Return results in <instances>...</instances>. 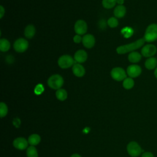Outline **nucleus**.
<instances>
[{
	"instance_id": "nucleus-1",
	"label": "nucleus",
	"mask_w": 157,
	"mask_h": 157,
	"mask_svg": "<svg viewBox=\"0 0 157 157\" xmlns=\"http://www.w3.org/2000/svg\"><path fill=\"white\" fill-rule=\"evenodd\" d=\"M145 40L144 38H140L137 39V40L128 44H125L123 45H120L116 49V51L117 53L118 54H125L128 52H132L137 49L140 48L142 46L144 45Z\"/></svg>"
},
{
	"instance_id": "nucleus-2",
	"label": "nucleus",
	"mask_w": 157,
	"mask_h": 157,
	"mask_svg": "<svg viewBox=\"0 0 157 157\" xmlns=\"http://www.w3.org/2000/svg\"><path fill=\"white\" fill-rule=\"evenodd\" d=\"M144 39L147 42H152L157 40V24L152 23L147 26Z\"/></svg>"
},
{
	"instance_id": "nucleus-3",
	"label": "nucleus",
	"mask_w": 157,
	"mask_h": 157,
	"mask_svg": "<svg viewBox=\"0 0 157 157\" xmlns=\"http://www.w3.org/2000/svg\"><path fill=\"white\" fill-rule=\"evenodd\" d=\"M64 83V79L59 74H54L50 76L48 80L47 84L52 89L54 90H59L61 88Z\"/></svg>"
},
{
	"instance_id": "nucleus-4",
	"label": "nucleus",
	"mask_w": 157,
	"mask_h": 157,
	"mask_svg": "<svg viewBox=\"0 0 157 157\" xmlns=\"http://www.w3.org/2000/svg\"><path fill=\"white\" fill-rule=\"evenodd\" d=\"M75 63L74 58L68 55L61 56L58 60V66L62 69H67L72 66Z\"/></svg>"
},
{
	"instance_id": "nucleus-5",
	"label": "nucleus",
	"mask_w": 157,
	"mask_h": 157,
	"mask_svg": "<svg viewBox=\"0 0 157 157\" xmlns=\"http://www.w3.org/2000/svg\"><path fill=\"white\" fill-rule=\"evenodd\" d=\"M127 151L128 154L132 157H137L139 156L142 150L140 146L134 141L130 142L127 145Z\"/></svg>"
},
{
	"instance_id": "nucleus-6",
	"label": "nucleus",
	"mask_w": 157,
	"mask_h": 157,
	"mask_svg": "<svg viewBox=\"0 0 157 157\" xmlns=\"http://www.w3.org/2000/svg\"><path fill=\"white\" fill-rule=\"evenodd\" d=\"M111 77L116 81H122L126 78V72L125 71L120 67H114L110 72Z\"/></svg>"
},
{
	"instance_id": "nucleus-7",
	"label": "nucleus",
	"mask_w": 157,
	"mask_h": 157,
	"mask_svg": "<svg viewBox=\"0 0 157 157\" xmlns=\"http://www.w3.org/2000/svg\"><path fill=\"white\" fill-rule=\"evenodd\" d=\"M29 43L24 38H19L17 39L13 44L14 50L18 53H23L25 52L28 48Z\"/></svg>"
},
{
	"instance_id": "nucleus-8",
	"label": "nucleus",
	"mask_w": 157,
	"mask_h": 157,
	"mask_svg": "<svg viewBox=\"0 0 157 157\" xmlns=\"http://www.w3.org/2000/svg\"><path fill=\"white\" fill-rule=\"evenodd\" d=\"M157 52L156 46L153 44H147L141 49V54L146 58H150L154 56Z\"/></svg>"
},
{
	"instance_id": "nucleus-9",
	"label": "nucleus",
	"mask_w": 157,
	"mask_h": 157,
	"mask_svg": "<svg viewBox=\"0 0 157 157\" xmlns=\"http://www.w3.org/2000/svg\"><path fill=\"white\" fill-rule=\"evenodd\" d=\"M88 29L86 23L82 20H77L74 25V31L78 35L85 34Z\"/></svg>"
},
{
	"instance_id": "nucleus-10",
	"label": "nucleus",
	"mask_w": 157,
	"mask_h": 157,
	"mask_svg": "<svg viewBox=\"0 0 157 157\" xmlns=\"http://www.w3.org/2000/svg\"><path fill=\"white\" fill-rule=\"evenodd\" d=\"M142 72V68L136 64H132L127 67L126 73L131 78L137 77Z\"/></svg>"
},
{
	"instance_id": "nucleus-11",
	"label": "nucleus",
	"mask_w": 157,
	"mask_h": 157,
	"mask_svg": "<svg viewBox=\"0 0 157 157\" xmlns=\"http://www.w3.org/2000/svg\"><path fill=\"white\" fill-rule=\"evenodd\" d=\"M82 44L87 48H92L95 44L94 37L90 34H86L82 37Z\"/></svg>"
},
{
	"instance_id": "nucleus-12",
	"label": "nucleus",
	"mask_w": 157,
	"mask_h": 157,
	"mask_svg": "<svg viewBox=\"0 0 157 157\" xmlns=\"http://www.w3.org/2000/svg\"><path fill=\"white\" fill-rule=\"evenodd\" d=\"M88 55L83 50H78L74 54V60L77 63H83L87 59Z\"/></svg>"
},
{
	"instance_id": "nucleus-13",
	"label": "nucleus",
	"mask_w": 157,
	"mask_h": 157,
	"mask_svg": "<svg viewBox=\"0 0 157 157\" xmlns=\"http://www.w3.org/2000/svg\"><path fill=\"white\" fill-rule=\"evenodd\" d=\"M13 145L16 148L22 150L28 147V141L23 137H18L13 140Z\"/></svg>"
},
{
	"instance_id": "nucleus-14",
	"label": "nucleus",
	"mask_w": 157,
	"mask_h": 157,
	"mask_svg": "<svg viewBox=\"0 0 157 157\" xmlns=\"http://www.w3.org/2000/svg\"><path fill=\"white\" fill-rule=\"evenodd\" d=\"M72 72L77 77H82L85 74V69L80 63H75L72 66Z\"/></svg>"
},
{
	"instance_id": "nucleus-15",
	"label": "nucleus",
	"mask_w": 157,
	"mask_h": 157,
	"mask_svg": "<svg viewBox=\"0 0 157 157\" xmlns=\"http://www.w3.org/2000/svg\"><path fill=\"white\" fill-rule=\"evenodd\" d=\"M126 12V9L125 6H124L123 5H118L113 10V13L115 17L120 18L125 15Z\"/></svg>"
},
{
	"instance_id": "nucleus-16",
	"label": "nucleus",
	"mask_w": 157,
	"mask_h": 157,
	"mask_svg": "<svg viewBox=\"0 0 157 157\" xmlns=\"http://www.w3.org/2000/svg\"><path fill=\"white\" fill-rule=\"evenodd\" d=\"M145 66L148 70H153L157 67V59L155 57L148 58L145 62Z\"/></svg>"
},
{
	"instance_id": "nucleus-17",
	"label": "nucleus",
	"mask_w": 157,
	"mask_h": 157,
	"mask_svg": "<svg viewBox=\"0 0 157 157\" xmlns=\"http://www.w3.org/2000/svg\"><path fill=\"white\" fill-rule=\"evenodd\" d=\"M128 58L129 62L132 63H136L140 61L142 58V55L137 52H132L129 54Z\"/></svg>"
},
{
	"instance_id": "nucleus-18",
	"label": "nucleus",
	"mask_w": 157,
	"mask_h": 157,
	"mask_svg": "<svg viewBox=\"0 0 157 157\" xmlns=\"http://www.w3.org/2000/svg\"><path fill=\"white\" fill-rule=\"evenodd\" d=\"M36 33V29L35 27L33 25H28L24 31V34L26 38L31 39Z\"/></svg>"
},
{
	"instance_id": "nucleus-19",
	"label": "nucleus",
	"mask_w": 157,
	"mask_h": 157,
	"mask_svg": "<svg viewBox=\"0 0 157 157\" xmlns=\"http://www.w3.org/2000/svg\"><path fill=\"white\" fill-rule=\"evenodd\" d=\"M10 48L9 41L6 39H0V50L1 52H7Z\"/></svg>"
},
{
	"instance_id": "nucleus-20",
	"label": "nucleus",
	"mask_w": 157,
	"mask_h": 157,
	"mask_svg": "<svg viewBox=\"0 0 157 157\" xmlns=\"http://www.w3.org/2000/svg\"><path fill=\"white\" fill-rule=\"evenodd\" d=\"M28 143L31 145H36L40 142V137L36 134L31 135L28 137Z\"/></svg>"
},
{
	"instance_id": "nucleus-21",
	"label": "nucleus",
	"mask_w": 157,
	"mask_h": 157,
	"mask_svg": "<svg viewBox=\"0 0 157 157\" xmlns=\"http://www.w3.org/2000/svg\"><path fill=\"white\" fill-rule=\"evenodd\" d=\"M56 96L58 100L61 101H64L67 97V91L64 89L61 88L57 90V91H56Z\"/></svg>"
},
{
	"instance_id": "nucleus-22",
	"label": "nucleus",
	"mask_w": 157,
	"mask_h": 157,
	"mask_svg": "<svg viewBox=\"0 0 157 157\" xmlns=\"http://www.w3.org/2000/svg\"><path fill=\"white\" fill-rule=\"evenodd\" d=\"M134 85V81L131 77H126L123 82V86L126 90L131 89Z\"/></svg>"
},
{
	"instance_id": "nucleus-23",
	"label": "nucleus",
	"mask_w": 157,
	"mask_h": 157,
	"mask_svg": "<svg viewBox=\"0 0 157 157\" xmlns=\"http://www.w3.org/2000/svg\"><path fill=\"white\" fill-rule=\"evenodd\" d=\"M117 2V0H102V6L107 9H112L113 7L116 3Z\"/></svg>"
},
{
	"instance_id": "nucleus-24",
	"label": "nucleus",
	"mask_w": 157,
	"mask_h": 157,
	"mask_svg": "<svg viewBox=\"0 0 157 157\" xmlns=\"http://www.w3.org/2000/svg\"><path fill=\"white\" fill-rule=\"evenodd\" d=\"M26 155L28 157H38L37 150L33 146H30L28 147L26 150Z\"/></svg>"
},
{
	"instance_id": "nucleus-25",
	"label": "nucleus",
	"mask_w": 157,
	"mask_h": 157,
	"mask_svg": "<svg viewBox=\"0 0 157 157\" xmlns=\"http://www.w3.org/2000/svg\"><path fill=\"white\" fill-rule=\"evenodd\" d=\"M8 109L6 104L4 102L0 103V116L1 118L5 117L7 113Z\"/></svg>"
},
{
	"instance_id": "nucleus-26",
	"label": "nucleus",
	"mask_w": 157,
	"mask_h": 157,
	"mask_svg": "<svg viewBox=\"0 0 157 157\" xmlns=\"http://www.w3.org/2000/svg\"><path fill=\"white\" fill-rule=\"evenodd\" d=\"M107 24L110 28H116L118 25V21L117 18L110 17L107 21Z\"/></svg>"
},
{
	"instance_id": "nucleus-27",
	"label": "nucleus",
	"mask_w": 157,
	"mask_h": 157,
	"mask_svg": "<svg viewBox=\"0 0 157 157\" xmlns=\"http://www.w3.org/2000/svg\"><path fill=\"white\" fill-rule=\"evenodd\" d=\"M121 33L125 37H129L133 33V30L128 27H126L121 29Z\"/></svg>"
},
{
	"instance_id": "nucleus-28",
	"label": "nucleus",
	"mask_w": 157,
	"mask_h": 157,
	"mask_svg": "<svg viewBox=\"0 0 157 157\" xmlns=\"http://www.w3.org/2000/svg\"><path fill=\"white\" fill-rule=\"evenodd\" d=\"M44 88L43 85L42 84H39L36 86L34 89V92L37 94H40L44 91Z\"/></svg>"
},
{
	"instance_id": "nucleus-29",
	"label": "nucleus",
	"mask_w": 157,
	"mask_h": 157,
	"mask_svg": "<svg viewBox=\"0 0 157 157\" xmlns=\"http://www.w3.org/2000/svg\"><path fill=\"white\" fill-rule=\"evenodd\" d=\"M73 40L75 43L76 44H79L81 41H82V37L80 36V35H78V34H76L74 38H73Z\"/></svg>"
},
{
	"instance_id": "nucleus-30",
	"label": "nucleus",
	"mask_w": 157,
	"mask_h": 157,
	"mask_svg": "<svg viewBox=\"0 0 157 157\" xmlns=\"http://www.w3.org/2000/svg\"><path fill=\"white\" fill-rule=\"evenodd\" d=\"M141 157H155L154 155L150 151H145L142 153Z\"/></svg>"
},
{
	"instance_id": "nucleus-31",
	"label": "nucleus",
	"mask_w": 157,
	"mask_h": 157,
	"mask_svg": "<svg viewBox=\"0 0 157 157\" xmlns=\"http://www.w3.org/2000/svg\"><path fill=\"white\" fill-rule=\"evenodd\" d=\"M4 13H5V10H4V7H2V6H0V18H2Z\"/></svg>"
},
{
	"instance_id": "nucleus-32",
	"label": "nucleus",
	"mask_w": 157,
	"mask_h": 157,
	"mask_svg": "<svg viewBox=\"0 0 157 157\" xmlns=\"http://www.w3.org/2000/svg\"><path fill=\"white\" fill-rule=\"evenodd\" d=\"M123 2L124 0H117V3H118L120 5H123Z\"/></svg>"
},
{
	"instance_id": "nucleus-33",
	"label": "nucleus",
	"mask_w": 157,
	"mask_h": 157,
	"mask_svg": "<svg viewBox=\"0 0 157 157\" xmlns=\"http://www.w3.org/2000/svg\"><path fill=\"white\" fill-rule=\"evenodd\" d=\"M154 75H155V77L157 78V67H156V69H155V71H154Z\"/></svg>"
},
{
	"instance_id": "nucleus-34",
	"label": "nucleus",
	"mask_w": 157,
	"mask_h": 157,
	"mask_svg": "<svg viewBox=\"0 0 157 157\" xmlns=\"http://www.w3.org/2000/svg\"><path fill=\"white\" fill-rule=\"evenodd\" d=\"M71 157H81V156L78 155V154H74Z\"/></svg>"
}]
</instances>
